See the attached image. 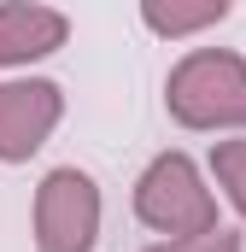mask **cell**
I'll list each match as a JSON object with an SVG mask.
<instances>
[{"label": "cell", "instance_id": "8", "mask_svg": "<svg viewBox=\"0 0 246 252\" xmlns=\"http://www.w3.org/2000/svg\"><path fill=\"white\" fill-rule=\"evenodd\" d=\"M147 252H246L235 229H211V235H193V241H158Z\"/></svg>", "mask_w": 246, "mask_h": 252}, {"label": "cell", "instance_id": "1", "mask_svg": "<svg viewBox=\"0 0 246 252\" xmlns=\"http://www.w3.org/2000/svg\"><path fill=\"white\" fill-rule=\"evenodd\" d=\"M164 112L193 135H246V59L235 47H187L164 76Z\"/></svg>", "mask_w": 246, "mask_h": 252}, {"label": "cell", "instance_id": "4", "mask_svg": "<svg viewBox=\"0 0 246 252\" xmlns=\"http://www.w3.org/2000/svg\"><path fill=\"white\" fill-rule=\"evenodd\" d=\"M64 124V88L53 76H6L0 82V164H30Z\"/></svg>", "mask_w": 246, "mask_h": 252}, {"label": "cell", "instance_id": "7", "mask_svg": "<svg viewBox=\"0 0 246 252\" xmlns=\"http://www.w3.org/2000/svg\"><path fill=\"white\" fill-rule=\"evenodd\" d=\"M211 176H217L223 199L246 217V135H229V141L211 147Z\"/></svg>", "mask_w": 246, "mask_h": 252}, {"label": "cell", "instance_id": "5", "mask_svg": "<svg viewBox=\"0 0 246 252\" xmlns=\"http://www.w3.org/2000/svg\"><path fill=\"white\" fill-rule=\"evenodd\" d=\"M64 41H70V18L59 6H35V0L0 6V70H30L35 59L59 53Z\"/></svg>", "mask_w": 246, "mask_h": 252}, {"label": "cell", "instance_id": "2", "mask_svg": "<svg viewBox=\"0 0 246 252\" xmlns=\"http://www.w3.org/2000/svg\"><path fill=\"white\" fill-rule=\"evenodd\" d=\"M135 217H141V229H153L164 241H193V235L223 229L217 223V193L205 182V170L187 153H176V147L147 158V170L135 176Z\"/></svg>", "mask_w": 246, "mask_h": 252}, {"label": "cell", "instance_id": "6", "mask_svg": "<svg viewBox=\"0 0 246 252\" xmlns=\"http://www.w3.org/2000/svg\"><path fill=\"white\" fill-rule=\"evenodd\" d=\"M223 18H229V0H199V6L147 0V6H141V24H147L153 35H164V41H187V35H199V30H217Z\"/></svg>", "mask_w": 246, "mask_h": 252}, {"label": "cell", "instance_id": "3", "mask_svg": "<svg viewBox=\"0 0 246 252\" xmlns=\"http://www.w3.org/2000/svg\"><path fill=\"white\" fill-rule=\"evenodd\" d=\"M100 223H106V193L82 164H59L41 176L35 205H30L35 252H94Z\"/></svg>", "mask_w": 246, "mask_h": 252}]
</instances>
